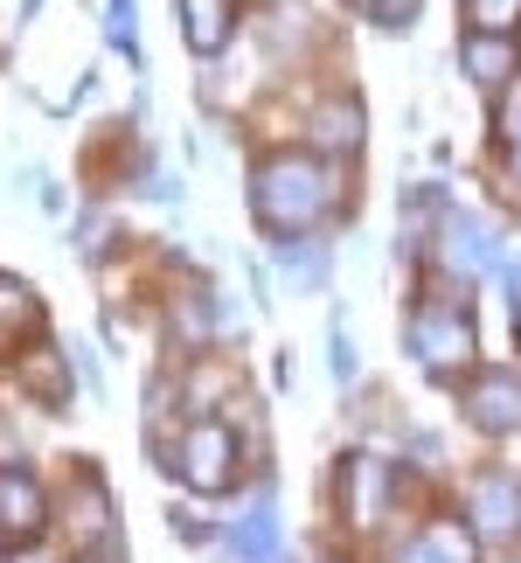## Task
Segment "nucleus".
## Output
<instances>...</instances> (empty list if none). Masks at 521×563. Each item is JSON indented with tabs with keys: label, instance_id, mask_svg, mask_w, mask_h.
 <instances>
[{
	"label": "nucleus",
	"instance_id": "f257e3e1",
	"mask_svg": "<svg viewBox=\"0 0 521 563\" xmlns=\"http://www.w3.org/2000/svg\"><path fill=\"white\" fill-rule=\"evenodd\" d=\"M251 209L271 236H299L334 209V175L313 154H271L251 175Z\"/></svg>",
	"mask_w": 521,
	"mask_h": 563
},
{
	"label": "nucleus",
	"instance_id": "f03ea898",
	"mask_svg": "<svg viewBox=\"0 0 521 563\" xmlns=\"http://www.w3.org/2000/svg\"><path fill=\"white\" fill-rule=\"evenodd\" d=\"M403 341H410V355H418L431 376H459L473 362V313L452 307V299H424V307H410Z\"/></svg>",
	"mask_w": 521,
	"mask_h": 563
},
{
	"label": "nucleus",
	"instance_id": "7ed1b4c3",
	"mask_svg": "<svg viewBox=\"0 0 521 563\" xmlns=\"http://www.w3.org/2000/svg\"><path fill=\"white\" fill-rule=\"evenodd\" d=\"M167 473H181L195 494H223L230 473H236V439H230L215 418H195V424L181 431V445L167 452Z\"/></svg>",
	"mask_w": 521,
	"mask_h": 563
},
{
	"label": "nucleus",
	"instance_id": "20e7f679",
	"mask_svg": "<svg viewBox=\"0 0 521 563\" xmlns=\"http://www.w3.org/2000/svg\"><path fill=\"white\" fill-rule=\"evenodd\" d=\"M439 265L452 278H487L501 265V236H494L473 209H439Z\"/></svg>",
	"mask_w": 521,
	"mask_h": 563
},
{
	"label": "nucleus",
	"instance_id": "39448f33",
	"mask_svg": "<svg viewBox=\"0 0 521 563\" xmlns=\"http://www.w3.org/2000/svg\"><path fill=\"white\" fill-rule=\"evenodd\" d=\"M230 556L236 563H286V522H278V494L257 487L251 508L230 522Z\"/></svg>",
	"mask_w": 521,
	"mask_h": 563
},
{
	"label": "nucleus",
	"instance_id": "423d86ee",
	"mask_svg": "<svg viewBox=\"0 0 521 563\" xmlns=\"http://www.w3.org/2000/svg\"><path fill=\"white\" fill-rule=\"evenodd\" d=\"M389 494H397V466L368 460V452H355V460L341 466V501H347V522H355V529H376L383 522Z\"/></svg>",
	"mask_w": 521,
	"mask_h": 563
},
{
	"label": "nucleus",
	"instance_id": "0eeeda50",
	"mask_svg": "<svg viewBox=\"0 0 521 563\" xmlns=\"http://www.w3.org/2000/svg\"><path fill=\"white\" fill-rule=\"evenodd\" d=\"M466 418L480 431H514L521 424V376L514 369H480L466 383Z\"/></svg>",
	"mask_w": 521,
	"mask_h": 563
},
{
	"label": "nucleus",
	"instance_id": "6e6552de",
	"mask_svg": "<svg viewBox=\"0 0 521 563\" xmlns=\"http://www.w3.org/2000/svg\"><path fill=\"white\" fill-rule=\"evenodd\" d=\"M42 522H49V501H42L35 473L29 466H0V529L21 536V543H35Z\"/></svg>",
	"mask_w": 521,
	"mask_h": 563
},
{
	"label": "nucleus",
	"instance_id": "1a4fd4ad",
	"mask_svg": "<svg viewBox=\"0 0 521 563\" xmlns=\"http://www.w3.org/2000/svg\"><path fill=\"white\" fill-rule=\"evenodd\" d=\"M466 501H473V529L494 536V543L521 529V481H508V473H487V481H473Z\"/></svg>",
	"mask_w": 521,
	"mask_h": 563
},
{
	"label": "nucleus",
	"instance_id": "9d476101",
	"mask_svg": "<svg viewBox=\"0 0 521 563\" xmlns=\"http://www.w3.org/2000/svg\"><path fill=\"white\" fill-rule=\"evenodd\" d=\"M459 63H466V77L480 84V91H508V84L521 77V49L508 35H480V29L459 42Z\"/></svg>",
	"mask_w": 521,
	"mask_h": 563
},
{
	"label": "nucleus",
	"instance_id": "9b49d317",
	"mask_svg": "<svg viewBox=\"0 0 521 563\" xmlns=\"http://www.w3.org/2000/svg\"><path fill=\"white\" fill-rule=\"evenodd\" d=\"M181 8V35L195 56H223V42L236 29V0H174Z\"/></svg>",
	"mask_w": 521,
	"mask_h": 563
},
{
	"label": "nucleus",
	"instance_id": "f8f14e48",
	"mask_svg": "<svg viewBox=\"0 0 521 563\" xmlns=\"http://www.w3.org/2000/svg\"><path fill=\"white\" fill-rule=\"evenodd\" d=\"M42 334V299L21 286V278L0 272V355H14L21 341H35Z\"/></svg>",
	"mask_w": 521,
	"mask_h": 563
},
{
	"label": "nucleus",
	"instance_id": "ddd939ff",
	"mask_svg": "<svg viewBox=\"0 0 521 563\" xmlns=\"http://www.w3.org/2000/svg\"><path fill=\"white\" fill-rule=\"evenodd\" d=\"M307 133H313L320 154H355V146H362V104L355 98H328L307 119Z\"/></svg>",
	"mask_w": 521,
	"mask_h": 563
},
{
	"label": "nucleus",
	"instance_id": "4468645a",
	"mask_svg": "<svg viewBox=\"0 0 521 563\" xmlns=\"http://www.w3.org/2000/svg\"><path fill=\"white\" fill-rule=\"evenodd\" d=\"M278 272H286L299 292H320L328 286V251H320L313 236H286V244H278Z\"/></svg>",
	"mask_w": 521,
	"mask_h": 563
},
{
	"label": "nucleus",
	"instance_id": "2eb2a0df",
	"mask_svg": "<svg viewBox=\"0 0 521 563\" xmlns=\"http://www.w3.org/2000/svg\"><path fill=\"white\" fill-rule=\"evenodd\" d=\"M403 563H473V536L459 522H431L418 543H410Z\"/></svg>",
	"mask_w": 521,
	"mask_h": 563
},
{
	"label": "nucleus",
	"instance_id": "dca6fc26",
	"mask_svg": "<svg viewBox=\"0 0 521 563\" xmlns=\"http://www.w3.org/2000/svg\"><path fill=\"white\" fill-rule=\"evenodd\" d=\"M21 383H29L42 404H63V355H56V349L21 355Z\"/></svg>",
	"mask_w": 521,
	"mask_h": 563
},
{
	"label": "nucleus",
	"instance_id": "f3484780",
	"mask_svg": "<svg viewBox=\"0 0 521 563\" xmlns=\"http://www.w3.org/2000/svg\"><path fill=\"white\" fill-rule=\"evenodd\" d=\"M104 42L140 63V8H133V0H112V8H104Z\"/></svg>",
	"mask_w": 521,
	"mask_h": 563
},
{
	"label": "nucleus",
	"instance_id": "a211bd4d",
	"mask_svg": "<svg viewBox=\"0 0 521 563\" xmlns=\"http://www.w3.org/2000/svg\"><path fill=\"white\" fill-rule=\"evenodd\" d=\"M466 21L480 35H508V29H521V0H466Z\"/></svg>",
	"mask_w": 521,
	"mask_h": 563
},
{
	"label": "nucleus",
	"instance_id": "6ab92c4d",
	"mask_svg": "<svg viewBox=\"0 0 521 563\" xmlns=\"http://www.w3.org/2000/svg\"><path fill=\"white\" fill-rule=\"evenodd\" d=\"M355 8H362L368 21H376V29H410L424 0H355Z\"/></svg>",
	"mask_w": 521,
	"mask_h": 563
},
{
	"label": "nucleus",
	"instance_id": "aec40b11",
	"mask_svg": "<svg viewBox=\"0 0 521 563\" xmlns=\"http://www.w3.org/2000/svg\"><path fill=\"white\" fill-rule=\"evenodd\" d=\"M494 125H501V140H508V146H521V77L501 91V112H494Z\"/></svg>",
	"mask_w": 521,
	"mask_h": 563
},
{
	"label": "nucleus",
	"instance_id": "412c9836",
	"mask_svg": "<svg viewBox=\"0 0 521 563\" xmlns=\"http://www.w3.org/2000/svg\"><path fill=\"white\" fill-rule=\"evenodd\" d=\"M328 341H334V383L347 389V383H355V349H347V328H341V320H334V334H328Z\"/></svg>",
	"mask_w": 521,
	"mask_h": 563
},
{
	"label": "nucleus",
	"instance_id": "4be33fe9",
	"mask_svg": "<svg viewBox=\"0 0 521 563\" xmlns=\"http://www.w3.org/2000/svg\"><path fill=\"white\" fill-rule=\"evenodd\" d=\"M35 8H42V0H21V21H29V14H35Z\"/></svg>",
	"mask_w": 521,
	"mask_h": 563
},
{
	"label": "nucleus",
	"instance_id": "5701e85b",
	"mask_svg": "<svg viewBox=\"0 0 521 563\" xmlns=\"http://www.w3.org/2000/svg\"><path fill=\"white\" fill-rule=\"evenodd\" d=\"M514 175H521V146H514Z\"/></svg>",
	"mask_w": 521,
	"mask_h": 563
},
{
	"label": "nucleus",
	"instance_id": "b1692460",
	"mask_svg": "<svg viewBox=\"0 0 521 563\" xmlns=\"http://www.w3.org/2000/svg\"><path fill=\"white\" fill-rule=\"evenodd\" d=\"M21 563H42V556H21Z\"/></svg>",
	"mask_w": 521,
	"mask_h": 563
},
{
	"label": "nucleus",
	"instance_id": "393cba45",
	"mask_svg": "<svg viewBox=\"0 0 521 563\" xmlns=\"http://www.w3.org/2000/svg\"><path fill=\"white\" fill-rule=\"evenodd\" d=\"M0 563H8V556H0Z\"/></svg>",
	"mask_w": 521,
	"mask_h": 563
}]
</instances>
